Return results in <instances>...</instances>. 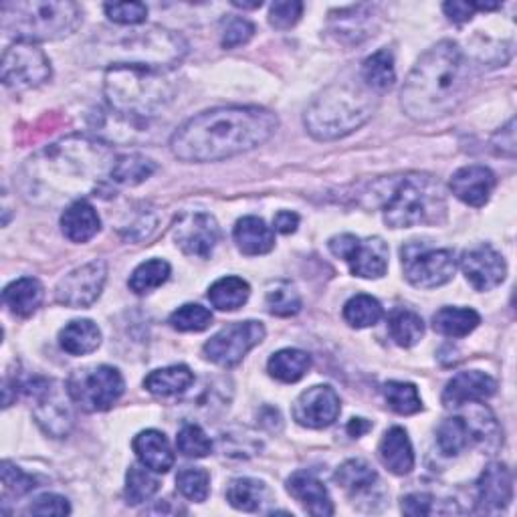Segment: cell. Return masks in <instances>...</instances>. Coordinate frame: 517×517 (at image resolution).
Instances as JSON below:
<instances>
[{"instance_id":"19","label":"cell","mask_w":517,"mask_h":517,"mask_svg":"<svg viewBox=\"0 0 517 517\" xmlns=\"http://www.w3.org/2000/svg\"><path fill=\"white\" fill-rule=\"evenodd\" d=\"M461 269L477 291H491L505 281V259L489 245H477L463 253Z\"/></svg>"},{"instance_id":"9","label":"cell","mask_w":517,"mask_h":517,"mask_svg":"<svg viewBox=\"0 0 517 517\" xmlns=\"http://www.w3.org/2000/svg\"><path fill=\"white\" fill-rule=\"evenodd\" d=\"M33 402V417L39 427L55 437L63 439L73 429V410H71V394L69 388L61 386L55 380H47L35 376L27 380L21 388Z\"/></svg>"},{"instance_id":"6","label":"cell","mask_w":517,"mask_h":517,"mask_svg":"<svg viewBox=\"0 0 517 517\" xmlns=\"http://www.w3.org/2000/svg\"><path fill=\"white\" fill-rule=\"evenodd\" d=\"M376 91L364 81H340L324 89L305 112V128L320 142L340 140L360 130L376 112Z\"/></svg>"},{"instance_id":"14","label":"cell","mask_w":517,"mask_h":517,"mask_svg":"<svg viewBox=\"0 0 517 517\" xmlns=\"http://www.w3.org/2000/svg\"><path fill=\"white\" fill-rule=\"evenodd\" d=\"M265 340V326L261 322H237L223 328L209 342L204 344V358L223 366L233 368L243 362V358Z\"/></svg>"},{"instance_id":"8","label":"cell","mask_w":517,"mask_h":517,"mask_svg":"<svg viewBox=\"0 0 517 517\" xmlns=\"http://www.w3.org/2000/svg\"><path fill=\"white\" fill-rule=\"evenodd\" d=\"M0 15L9 37L33 45L69 37L81 25V9L67 0H7Z\"/></svg>"},{"instance_id":"43","label":"cell","mask_w":517,"mask_h":517,"mask_svg":"<svg viewBox=\"0 0 517 517\" xmlns=\"http://www.w3.org/2000/svg\"><path fill=\"white\" fill-rule=\"evenodd\" d=\"M168 324L178 332H204L213 324V314L198 303H186L176 309Z\"/></svg>"},{"instance_id":"26","label":"cell","mask_w":517,"mask_h":517,"mask_svg":"<svg viewBox=\"0 0 517 517\" xmlns=\"http://www.w3.org/2000/svg\"><path fill=\"white\" fill-rule=\"evenodd\" d=\"M233 239L237 243V249L247 257H259L267 255L275 247V233L267 223L259 217H243L237 221Z\"/></svg>"},{"instance_id":"48","label":"cell","mask_w":517,"mask_h":517,"mask_svg":"<svg viewBox=\"0 0 517 517\" xmlns=\"http://www.w3.org/2000/svg\"><path fill=\"white\" fill-rule=\"evenodd\" d=\"M108 19L122 27H134L146 21L148 7L144 3H108L103 5Z\"/></svg>"},{"instance_id":"47","label":"cell","mask_w":517,"mask_h":517,"mask_svg":"<svg viewBox=\"0 0 517 517\" xmlns=\"http://www.w3.org/2000/svg\"><path fill=\"white\" fill-rule=\"evenodd\" d=\"M0 475H3L5 495L21 497L37 487V479L27 475L21 467L13 465L11 461H3V465H0Z\"/></svg>"},{"instance_id":"12","label":"cell","mask_w":517,"mask_h":517,"mask_svg":"<svg viewBox=\"0 0 517 517\" xmlns=\"http://www.w3.org/2000/svg\"><path fill=\"white\" fill-rule=\"evenodd\" d=\"M330 251L350 265V271L362 279H380L388 271V245L380 237L358 239L344 233L330 239Z\"/></svg>"},{"instance_id":"34","label":"cell","mask_w":517,"mask_h":517,"mask_svg":"<svg viewBox=\"0 0 517 517\" xmlns=\"http://www.w3.org/2000/svg\"><path fill=\"white\" fill-rule=\"evenodd\" d=\"M388 334L400 348L417 346L425 336V322L412 309L398 307L388 316Z\"/></svg>"},{"instance_id":"24","label":"cell","mask_w":517,"mask_h":517,"mask_svg":"<svg viewBox=\"0 0 517 517\" xmlns=\"http://www.w3.org/2000/svg\"><path fill=\"white\" fill-rule=\"evenodd\" d=\"M378 457L382 465L394 475H408L415 469V451L402 427H392L384 433L378 445Z\"/></svg>"},{"instance_id":"38","label":"cell","mask_w":517,"mask_h":517,"mask_svg":"<svg viewBox=\"0 0 517 517\" xmlns=\"http://www.w3.org/2000/svg\"><path fill=\"white\" fill-rule=\"evenodd\" d=\"M382 318H384V309H382L380 301L372 295L360 293L344 305V320H346V324H350L356 330L372 328Z\"/></svg>"},{"instance_id":"29","label":"cell","mask_w":517,"mask_h":517,"mask_svg":"<svg viewBox=\"0 0 517 517\" xmlns=\"http://www.w3.org/2000/svg\"><path fill=\"white\" fill-rule=\"evenodd\" d=\"M227 501L239 511L255 513V511H263L265 505L271 501V491L259 479L241 477V479H233L229 483Z\"/></svg>"},{"instance_id":"28","label":"cell","mask_w":517,"mask_h":517,"mask_svg":"<svg viewBox=\"0 0 517 517\" xmlns=\"http://www.w3.org/2000/svg\"><path fill=\"white\" fill-rule=\"evenodd\" d=\"M45 299V289L35 277H21L5 287L3 301L11 309V314L19 318L33 316Z\"/></svg>"},{"instance_id":"35","label":"cell","mask_w":517,"mask_h":517,"mask_svg":"<svg viewBox=\"0 0 517 517\" xmlns=\"http://www.w3.org/2000/svg\"><path fill=\"white\" fill-rule=\"evenodd\" d=\"M360 79L366 87H370L376 93L392 89L396 83V69H394V57L388 49H380L374 55H370L360 69Z\"/></svg>"},{"instance_id":"15","label":"cell","mask_w":517,"mask_h":517,"mask_svg":"<svg viewBox=\"0 0 517 517\" xmlns=\"http://www.w3.org/2000/svg\"><path fill=\"white\" fill-rule=\"evenodd\" d=\"M106 279H108L106 261H101V259L89 261V263L73 269L71 273H67L57 283L55 299L61 305L73 307V309L89 307L99 299L103 285H106Z\"/></svg>"},{"instance_id":"25","label":"cell","mask_w":517,"mask_h":517,"mask_svg":"<svg viewBox=\"0 0 517 517\" xmlns=\"http://www.w3.org/2000/svg\"><path fill=\"white\" fill-rule=\"evenodd\" d=\"M99 229V215L85 198L71 202L61 215V231L71 243H87L99 233Z\"/></svg>"},{"instance_id":"32","label":"cell","mask_w":517,"mask_h":517,"mask_svg":"<svg viewBox=\"0 0 517 517\" xmlns=\"http://www.w3.org/2000/svg\"><path fill=\"white\" fill-rule=\"evenodd\" d=\"M59 344L71 356H85L99 348L101 332L91 320H75L59 332Z\"/></svg>"},{"instance_id":"56","label":"cell","mask_w":517,"mask_h":517,"mask_svg":"<svg viewBox=\"0 0 517 517\" xmlns=\"http://www.w3.org/2000/svg\"><path fill=\"white\" fill-rule=\"evenodd\" d=\"M370 429H372V425H370L366 419H352V421L348 423V427H346L348 435H350V437H354V439H358V437L366 435Z\"/></svg>"},{"instance_id":"16","label":"cell","mask_w":517,"mask_h":517,"mask_svg":"<svg viewBox=\"0 0 517 517\" xmlns=\"http://www.w3.org/2000/svg\"><path fill=\"white\" fill-rule=\"evenodd\" d=\"M172 239L184 255L209 259L221 241V229L209 213H182L172 225Z\"/></svg>"},{"instance_id":"31","label":"cell","mask_w":517,"mask_h":517,"mask_svg":"<svg viewBox=\"0 0 517 517\" xmlns=\"http://www.w3.org/2000/svg\"><path fill=\"white\" fill-rule=\"evenodd\" d=\"M481 324V316L471 307H443L433 316V328L447 338H465Z\"/></svg>"},{"instance_id":"4","label":"cell","mask_w":517,"mask_h":517,"mask_svg":"<svg viewBox=\"0 0 517 517\" xmlns=\"http://www.w3.org/2000/svg\"><path fill=\"white\" fill-rule=\"evenodd\" d=\"M87 63L99 67H152L172 69L186 55V41L162 27L136 29L128 33H106L87 47Z\"/></svg>"},{"instance_id":"46","label":"cell","mask_w":517,"mask_h":517,"mask_svg":"<svg viewBox=\"0 0 517 517\" xmlns=\"http://www.w3.org/2000/svg\"><path fill=\"white\" fill-rule=\"evenodd\" d=\"M178 453H182L188 459H202L211 455L213 441L206 437V433L198 425H184L176 437Z\"/></svg>"},{"instance_id":"54","label":"cell","mask_w":517,"mask_h":517,"mask_svg":"<svg viewBox=\"0 0 517 517\" xmlns=\"http://www.w3.org/2000/svg\"><path fill=\"white\" fill-rule=\"evenodd\" d=\"M493 146L499 154L513 158V154H515V120H509V124L493 136Z\"/></svg>"},{"instance_id":"23","label":"cell","mask_w":517,"mask_h":517,"mask_svg":"<svg viewBox=\"0 0 517 517\" xmlns=\"http://www.w3.org/2000/svg\"><path fill=\"white\" fill-rule=\"evenodd\" d=\"M287 491L293 499L301 503V507L316 517H330L334 515V501L326 485L307 471H297L287 479Z\"/></svg>"},{"instance_id":"21","label":"cell","mask_w":517,"mask_h":517,"mask_svg":"<svg viewBox=\"0 0 517 517\" xmlns=\"http://www.w3.org/2000/svg\"><path fill=\"white\" fill-rule=\"evenodd\" d=\"M495 390H497L495 378H491L485 372L471 370V372H461L453 380H449L443 390L441 400H443L445 408H459V406H465L471 402L485 400V398L493 396Z\"/></svg>"},{"instance_id":"53","label":"cell","mask_w":517,"mask_h":517,"mask_svg":"<svg viewBox=\"0 0 517 517\" xmlns=\"http://www.w3.org/2000/svg\"><path fill=\"white\" fill-rule=\"evenodd\" d=\"M402 511L406 515H431L435 513V497L429 493H410L402 499Z\"/></svg>"},{"instance_id":"57","label":"cell","mask_w":517,"mask_h":517,"mask_svg":"<svg viewBox=\"0 0 517 517\" xmlns=\"http://www.w3.org/2000/svg\"><path fill=\"white\" fill-rule=\"evenodd\" d=\"M233 5L239 7V9H259L263 3H261V0H257V3H239V0H235Z\"/></svg>"},{"instance_id":"50","label":"cell","mask_w":517,"mask_h":517,"mask_svg":"<svg viewBox=\"0 0 517 517\" xmlns=\"http://www.w3.org/2000/svg\"><path fill=\"white\" fill-rule=\"evenodd\" d=\"M499 7H501L499 3H459V0H453V3L443 5V11L453 23L463 25V23H469L477 11L491 13V11H497Z\"/></svg>"},{"instance_id":"41","label":"cell","mask_w":517,"mask_h":517,"mask_svg":"<svg viewBox=\"0 0 517 517\" xmlns=\"http://www.w3.org/2000/svg\"><path fill=\"white\" fill-rule=\"evenodd\" d=\"M172 267L164 259H150L142 265H138L130 277V289L136 295H146L164 285L170 279Z\"/></svg>"},{"instance_id":"51","label":"cell","mask_w":517,"mask_h":517,"mask_svg":"<svg viewBox=\"0 0 517 517\" xmlns=\"http://www.w3.org/2000/svg\"><path fill=\"white\" fill-rule=\"evenodd\" d=\"M255 35V25L247 19H231L223 31V47L225 49H235V47H241L245 43H249Z\"/></svg>"},{"instance_id":"20","label":"cell","mask_w":517,"mask_h":517,"mask_svg":"<svg viewBox=\"0 0 517 517\" xmlns=\"http://www.w3.org/2000/svg\"><path fill=\"white\" fill-rule=\"evenodd\" d=\"M513 499V477L503 463L485 467L477 481V513H501Z\"/></svg>"},{"instance_id":"17","label":"cell","mask_w":517,"mask_h":517,"mask_svg":"<svg viewBox=\"0 0 517 517\" xmlns=\"http://www.w3.org/2000/svg\"><path fill=\"white\" fill-rule=\"evenodd\" d=\"M342 412L340 396L332 386H312L293 402V421L305 429H328Z\"/></svg>"},{"instance_id":"18","label":"cell","mask_w":517,"mask_h":517,"mask_svg":"<svg viewBox=\"0 0 517 517\" xmlns=\"http://www.w3.org/2000/svg\"><path fill=\"white\" fill-rule=\"evenodd\" d=\"M330 33L342 45H360L378 29V9L372 5H354L330 13Z\"/></svg>"},{"instance_id":"39","label":"cell","mask_w":517,"mask_h":517,"mask_svg":"<svg viewBox=\"0 0 517 517\" xmlns=\"http://www.w3.org/2000/svg\"><path fill=\"white\" fill-rule=\"evenodd\" d=\"M156 172L154 160L142 156V154H126L120 156L112 168V180L116 184L124 186H138L144 180H148Z\"/></svg>"},{"instance_id":"13","label":"cell","mask_w":517,"mask_h":517,"mask_svg":"<svg viewBox=\"0 0 517 517\" xmlns=\"http://www.w3.org/2000/svg\"><path fill=\"white\" fill-rule=\"evenodd\" d=\"M53 75L51 61L33 43L17 41L3 55V83L9 89L25 91L47 83Z\"/></svg>"},{"instance_id":"55","label":"cell","mask_w":517,"mask_h":517,"mask_svg":"<svg viewBox=\"0 0 517 517\" xmlns=\"http://www.w3.org/2000/svg\"><path fill=\"white\" fill-rule=\"evenodd\" d=\"M273 227H275V231L281 233V235H291V233H295L297 227H299V217H297L295 213H291V211H281V213L275 215Z\"/></svg>"},{"instance_id":"30","label":"cell","mask_w":517,"mask_h":517,"mask_svg":"<svg viewBox=\"0 0 517 517\" xmlns=\"http://www.w3.org/2000/svg\"><path fill=\"white\" fill-rule=\"evenodd\" d=\"M192 382H194L192 370L184 364H178V366H168L148 374L144 380V388L154 396L168 398V396L186 392L192 386Z\"/></svg>"},{"instance_id":"10","label":"cell","mask_w":517,"mask_h":517,"mask_svg":"<svg viewBox=\"0 0 517 517\" xmlns=\"http://www.w3.org/2000/svg\"><path fill=\"white\" fill-rule=\"evenodd\" d=\"M73 402L85 412L110 410L124 394L126 382L114 366H91L75 370L67 380Z\"/></svg>"},{"instance_id":"40","label":"cell","mask_w":517,"mask_h":517,"mask_svg":"<svg viewBox=\"0 0 517 517\" xmlns=\"http://www.w3.org/2000/svg\"><path fill=\"white\" fill-rule=\"evenodd\" d=\"M382 394L388 406L398 412V415H417L423 410V400L419 388L410 382H386L382 386Z\"/></svg>"},{"instance_id":"37","label":"cell","mask_w":517,"mask_h":517,"mask_svg":"<svg viewBox=\"0 0 517 517\" xmlns=\"http://www.w3.org/2000/svg\"><path fill=\"white\" fill-rule=\"evenodd\" d=\"M336 481L352 495H364L378 483V473L364 459H350L336 471Z\"/></svg>"},{"instance_id":"1","label":"cell","mask_w":517,"mask_h":517,"mask_svg":"<svg viewBox=\"0 0 517 517\" xmlns=\"http://www.w3.org/2000/svg\"><path fill=\"white\" fill-rule=\"evenodd\" d=\"M116 160L106 144L67 138L31 156L21 170L19 186L25 198L39 206L75 202L83 194L99 190L106 176H112Z\"/></svg>"},{"instance_id":"11","label":"cell","mask_w":517,"mask_h":517,"mask_svg":"<svg viewBox=\"0 0 517 517\" xmlns=\"http://www.w3.org/2000/svg\"><path fill=\"white\" fill-rule=\"evenodd\" d=\"M404 277L410 285L435 289L449 283L457 271V259L451 249H433L427 243L412 241L400 249Z\"/></svg>"},{"instance_id":"5","label":"cell","mask_w":517,"mask_h":517,"mask_svg":"<svg viewBox=\"0 0 517 517\" xmlns=\"http://www.w3.org/2000/svg\"><path fill=\"white\" fill-rule=\"evenodd\" d=\"M374 196L390 229L437 225L447 215L443 186L429 174L408 172L384 178L374 184Z\"/></svg>"},{"instance_id":"7","label":"cell","mask_w":517,"mask_h":517,"mask_svg":"<svg viewBox=\"0 0 517 517\" xmlns=\"http://www.w3.org/2000/svg\"><path fill=\"white\" fill-rule=\"evenodd\" d=\"M110 108L132 120H150L174 99L170 69L112 67L103 79Z\"/></svg>"},{"instance_id":"49","label":"cell","mask_w":517,"mask_h":517,"mask_svg":"<svg viewBox=\"0 0 517 517\" xmlns=\"http://www.w3.org/2000/svg\"><path fill=\"white\" fill-rule=\"evenodd\" d=\"M303 13V3L287 0V3H273L269 9V23L279 31H287L297 25Z\"/></svg>"},{"instance_id":"52","label":"cell","mask_w":517,"mask_h":517,"mask_svg":"<svg viewBox=\"0 0 517 517\" xmlns=\"http://www.w3.org/2000/svg\"><path fill=\"white\" fill-rule=\"evenodd\" d=\"M31 515H69L71 513V505L65 497L55 495V493H45L41 497H37L31 507H29Z\"/></svg>"},{"instance_id":"36","label":"cell","mask_w":517,"mask_h":517,"mask_svg":"<svg viewBox=\"0 0 517 517\" xmlns=\"http://www.w3.org/2000/svg\"><path fill=\"white\" fill-rule=\"evenodd\" d=\"M249 295H251L249 283L235 275L215 281L209 289V299L213 307L221 309V312H237L239 307L247 303Z\"/></svg>"},{"instance_id":"45","label":"cell","mask_w":517,"mask_h":517,"mask_svg":"<svg viewBox=\"0 0 517 517\" xmlns=\"http://www.w3.org/2000/svg\"><path fill=\"white\" fill-rule=\"evenodd\" d=\"M176 487L186 499L202 503L211 493V475L200 467L182 469L176 477Z\"/></svg>"},{"instance_id":"2","label":"cell","mask_w":517,"mask_h":517,"mask_svg":"<svg viewBox=\"0 0 517 517\" xmlns=\"http://www.w3.org/2000/svg\"><path fill=\"white\" fill-rule=\"evenodd\" d=\"M277 126V116L265 108H217L184 122L172 134L170 150L182 162H221L263 146Z\"/></svg>"},{"instance_id":"27","label":"cell","mask_w":517,"mask_h":517,"mask_svg":"<svg viewBox=\"0 0 517 517\" xmlns=\"http://www.w3.org/2000/svg\"><path fill=\"white\" fill-rule=\"evenodd\" d=\"M134 453L138 455L140 463L152 469L154 473H168L174 465V451L166 439L164 433L160 431H142L134 443Z\"/></svg>"},{"instance_id":"33","label":"cell","mask_w":517,"mask_h":517,"mask_svg":"<svg viewBox=\"0 0 517 517\" xmlns=\"http://www.w3.org/2000/svg\"><path fill=\"white\" fill-rule=\"evenodd\" d=\"M309 368H312V356L297 348L279 350L267 362L269 374L275 380L285 382V384H293V382L301 380L309 372Z\"/></svg>"},{"instance_id":"22","label":"cell","mask_w":517,"mask_h":517,"mask_svg":"<svg viewBox=\"0 0 517 517\" xmlns=\"http://www.w3.org/2000/svg\"><path fill=\"white\" fill-rule=\"evenodd\" d=\"M497 178L485 166H465L451 176V192L469 206H485L495 190Z\"/></svg>"},{"instance_id":"42","label":"cell","mask_w":517,"mask_h":517,"mask_svg":"<svg viewBox=\"0 0 517 517\" xmlns=\"http://www.w3.org/2000/svg\"><path fill=\"white\" fill-rule=\"evenodd\" d=\"M154 471L146 465H132L126 475V499L130 505H140L150 501L158 489L160 481L152 475Z\"/></svg>"},{"instance_id":"3","label":"cell","mask_w":517,"mask_h":517,"mask_svg":"<svg viewBox=\"0 0 517 517\" xmlns=\"http://www.w3.org/2000/svg\"><path fill=\"white\" fill-rule=\"evenodd\" d=\"M471 65L455 41L431 47L408 73L402 110L415 122H433L453 114L469 91Z\"/></svg>"},{"instance_id":"44","label":"cell","mask_w":517,"mask_h":517,"mask_svg":"<svg viewBox=\"0 0 517 517\" xmlns=\"http://www.w3.org/2000/svg\"><path fill=\"white\" fill-rule=\"evenodd\" d=\"M265 305H267V312L271 316L277 318H291L295 314H299L301 309V297L295 291L293 285L289 283H277L275 287H271L267 291L265 297Z\"/></svg>"}]
</instances>
